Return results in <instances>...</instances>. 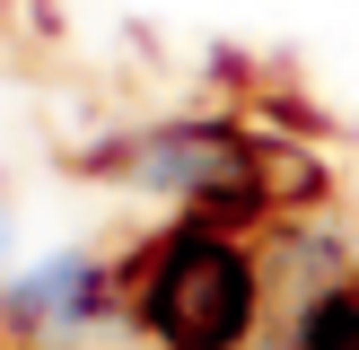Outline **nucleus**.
I'll list each match as a JSON object with an SVG mask.
<instances>
[{"mask_svg": "<svg viewBox=\"0 0 359 350\" xmlns=\"http://www.w3.org/2000/svg\"><path fill=\"white\" fill-rule=\"evenodd\" d=\"M79 289H88L79 262H53V272H35V280H27V307H35V315H53V307H88Z\"/></svg>", "mask_w": 359, "mask_h": 350, "instance_id": "7ed1b4c3", "label": "nucleus"}, {"mask_svg": "<svg viewBox=\"0 0 359 350\" xmlns=\"http://www.w3.org/2000/svg\"><path fill=\"white\" fill-rule=\"evenodd\" d=\"M0 245H9V219H0Z\"/></svg>", "mask_w": 359, "mask_h": 350, "instance_id": "20e7f679", "label": "nucleus"}, {"mask_svg": "<svg viewBox=\"0 0 359 350\" xmlns=\"http://www.w3.org/2000/svg\"><path fill=\"white\" fill-rule=\"evenodd\" d=\"M307 350H359V289H333L307 315Z\"/></svg>", "mask_w": 359, "mask_h": 350, "instance_id": "f03ea898", "label": "nucleus"}, {"mask_svg": "<svg viewBox=\"0 0 359 350\" xmlns=\"http://www.w3.org/2000/svg\"><path fill=\"white\" fill-rule=\"evenodd\" d=\"M149 324L167 350H237V332L255 324V272L228 237L184 227L149 272Z\"/></svg>", "mask_w": 359, "mask_h": 350, "instance_id": "f257e3e1", "label": "nucleus"}]
</instances>
